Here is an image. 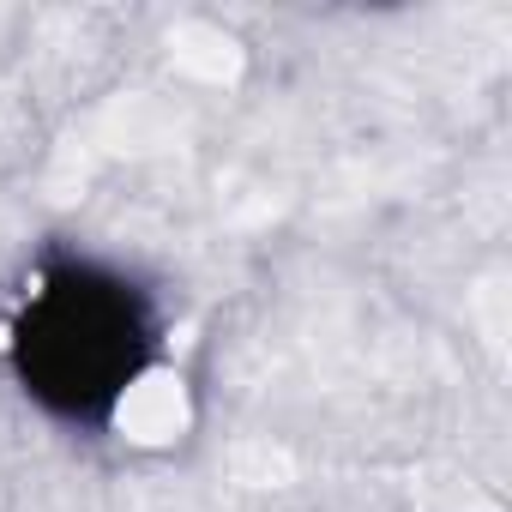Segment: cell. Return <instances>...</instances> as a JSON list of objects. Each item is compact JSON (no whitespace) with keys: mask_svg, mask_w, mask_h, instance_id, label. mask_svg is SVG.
I'll return each mask as SVG.
<instances>
[{"mask_svg":"<svg viewBox=\"0 0 512 512\" xmlns=\"http://www.w3.org/2000/svg\"><path fill=\"white\" fill-rule=\"evenodd\" d=\"M163 356V308L145 278L85 247L37 260L7 326L13 386L73 434H109L127 392Z\"/></svg>","mask_w":512,"mask_h":512,"instance_id":"obj_1","label":"cell"}]
</instances>
